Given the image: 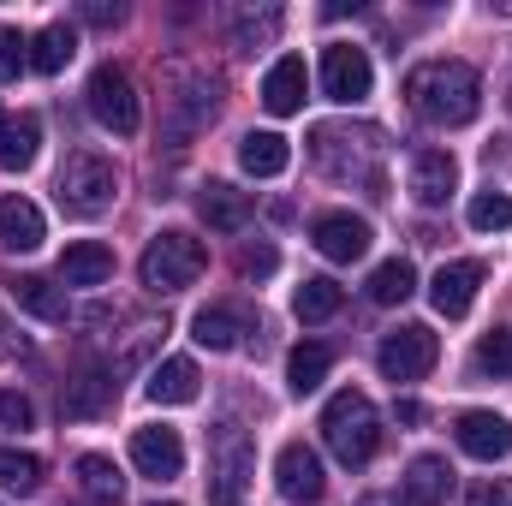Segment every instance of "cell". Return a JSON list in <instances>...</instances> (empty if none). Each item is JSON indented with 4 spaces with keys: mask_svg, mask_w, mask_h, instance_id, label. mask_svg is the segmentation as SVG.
<instances>
[{
    "mask_svg": "<svg viewBox=\"0 0 512 506\" xmlns=\"http://www.w3.org/2000/svg\"><path fill=\"white\" fill-rule=\"evenodd\" d=\"M322 441H328V453H334L346 471L370 465V459H376V447H382V417H376L370 393H358V387L334 393V399H328V411H322Z\"/></svg>",
    "mask_w": 512,
    "mask_h": 506,
    "instance_id": "cell-2",
    "label": "cell"
},
{
    "mask_svg": "<svg viewBox=\"0 0 512 506\" xmlns=\"http://www.w3.org/2000/svg\"><path fill=\"white\" fill-rule=\"evenodd\" d=\"M393 417H399V423H423V405H417V399H399V411H393Z\"/></svg>",
    "mask_w": 512,
    "mask_h": 506,
    "instance_id": "cell-42",
    "label": "cell"
},
{
    "mask_svg": "<svg viewBox=\"0 0 512 506\" xmlns=\"http://www.w3.org/2000/svg\"><path fill=\"white\" fill-rule=\"evenodd\" d=\"M447 495H453V465L435 459V453L411 459V471H405V501L411 506H441Z\"/></svg>",
    "mask_w": 512,
    "mask_h": 506,
    "instance_id": "cell-26",
    "label": "cell"
},
{
    "mask_svg": "<svg viewBox=\"0 0 512 506\" xmlns=\"http://www.w3.org/2000/svg\"><path fill=\"white\" fill-rule=\"evenodd\" d=\"M411 292H417V268L405 256H393V262H382L370 274V304H405Z\"/></svg>",
    "mask_w": 512,
    "mask_h": 506,
    "instance_id": "cell-32",
    "label": "cell"
},
{
    "mask_svg": "<svg viewBox=\"0 0 512 506\" xmlns=\"http://www.w3.org/2000/svg\"><path fill=\"white\" fill-rule=\"evenodd\" d=\"M304 90H310L304 60H298V54H280V60L268 66V78H262V108L286 120V114H298V108H304Z\"/></svg>",
    "mask_w": 512,
    "mask_h": 506,
    "instance_id": "cell-17",
    "label": "cell"
},
{
    "mask_svg": "<svg viewBox=\"0 0 512 506\" xmlns=\"http://www.w3.org/2000/svg\"><path fill=\"white\" fill-rule=\"evenodd\" d=\"M453 435H459V447H465L471 459H483V465H495V459L512 453V423L501 411H465Z\"/></svg>",
    "mask_w": 512,
    "mask_h": 506,
    "instance_id": "cell-14",
    "label": "cell"
},
{
    "mask_svg": "<svg viewBox=\"0 0 512 506\" xmlns=\"http://www.w3.org/2000/svg\"><path fill=\"white\" fill-rule=\"evenodd\" d=\"M340 298H346V292L316 274V280H304V286L292 292V316H298V322H328V316L340 310Z\"/></svg>",
    "mask_w": 512,
    "mask_h": 506,
    "instance_id": "cell-31",
    "label": "cell"
},
{
    "mask_svg": "<svg viewBox=\"0 0 512 506\" xmlns=\"http://www.w3.org/2000/svg\"><path fill=\"white\" fill-rule=\"evenodd\" d=\"M36 149H42L36 114H6V108H0V167H6V173H24V167L36 161Z\"/></svg>",
    "mask_w": 512,
    "mask_h": 506,
    "instance_id": "cell-24",
    "label": "cell"
},
{
    "mask_svg": "<svg viewBox=\"0 0 512 506\" xmlns=\"http://www.w3.org/2000/svg\"><path fill=\"white\" fill-rule=\"evenodd\" d=\"M274 262H280V256H274V245H251V251L239 256V268H245L251 280H262V274H274Z\"/></svg>",
    "mask_w": 512,
    "mask_h": 506,
    "instance_id": "cell-40",
    "label": "cell"
},
{
    "mask_svg": "<svg viewBox=\"0 0 512 506\" xmlns=\"http://www.w3.org/2000/svg\"><path fill=\"white\" fill-rule=\"evenodd\" d=\"M167 108H173L167 137H173V143H185L197 126H209V120H215V90H209L203 78H179V84H173V96H167Z\"/></svg>",
    "mask_w": 512,
    "mask_h": 506,
    "instance_id": "cell-16",
    "label": "cell"
},
{
    "mask_svg": "<svg viewBox=\"0 0 512 506\" xmlns=\"http://www.w3.org/2000/svg\"><path fill=\"white\" fill-rule=\"evenodd\" d=\"M245 334H256V322L245 316V310H233V304H209V310L191 316V340L209 346V352H233Z\"/></svg>",
    "mask_w": 512,
    "mask_h": 506,
    "instance_id": "cell-18",
    "label": "cell"
},
{
    "mask_svg": "<svg viewBox=\"0 0 512 506\" xmlns=\"http://www.w3.org/2000/svg\"><path fill=\"white\" fill-rule=\"evenodd\" d=\"M90 114H96V126H108L114 137H131V131L143 126V108H137V90H131V78L108 60V66H96L90 72Z\"/></svg>",
    "mask_w": 512,
    "mask_h": 506,
    "instance_id": "cell-7",
    "label": "cell"
},
{
    "mask_svg": "<svg viewBox=\"0 0 512 506\" xmlns=\"http://www.w3.org/2000/svg\"><path fill=\"white\" fill-rule=\"evenodd\" d=\"M453 185H459V161L447 149H417L411 155V197L423 209H441L453 197Z\"/></svg>",
    "mask_w": 512,
    "mask_h": 506,
    "instance_id": "cell-15",
    "label": "cell"
},
{
    "mask_svg": "<svg viewBox=\"0 0 512 506\" xmlns=\"http://www.w3.org/2000/svg\"><path fill=\"white\" fill-rule=\"evenodd\" d=\"M197 215H203L215 233H239V227L251 221V191H239V185H227V179H209V185L197 191Z\"/></svg>",
    "mask_w": 512,
    "mask_h": 506,
    "instance_id": "cell-19",
    "label": "cell"
},
{
    "mask_svg": "<svg viewBox=\"0 0 512 506\" xmlns=\"http://www.w3.org/2000/svg\"><path fill=\"white\" fill-rule=\"evenodd\" d=\"M370 84H376V72H370V54H364L358 42H334V48L322 54V96H328V102L352 108V102L370 96Z\"/></svg>",
    "mask_w": 512,
    "mask_h": 506,
    "instance_id": "cell-9",
    "label": "cell"
},
{
    "mask_svg": "<svg viewBox=\"0 0 512 506\" xmlns=\"http://www.w3.org/2000/svg\"><path fill=\"white\" fill-rule=\"evenodd\" d=\"M6 298H12L24 316H36V322H66V316H72L66 292H60L54 280H42V274H12V280H6Z\"/></svg>",
    "mask_w": 512,
    "mask_h": 506,
    "instance_id": "cell-20",
    "label": "cell"
},
{
    "mask_svg": "<svg viewBox=\"0 0 512 506\" xmlns=\"http://www.w3.org/2000/svg\"><path fill=\"white\" fill-rule=\"evenodd\" d=\"M274 483H280V495H286L292 506L322 501V459H316L304 441H286L280 459H274Z\"/></svg>",
    "mask_w": 512,
    "mask_h": 506,
    "instance_id": "cell-11",
    "label": "cell"
},
{
    "mask_svg": "<svg viewBox=\"0 0 512 506\" xmlns=\"http://www.w3.org/2000/svg\"><path fill=\"white\" fill-rule=\"evenodd\" d=\"M0 334H6V322H0ZM0 352H6V340H0Z\"/></svg>",
    "mask_w": 512,
    "mask_h": 506,
    "instance_id": "cell-44",
    "label": "cell"
},
{
    "mask_svg": "<svg viewBox=\"0 0 512 506\" xmlns=\"http://www.w3.org/2000/svg\"><path fill=\"white\" fill-rule=\"evenodd\" d=\"M435 358H441V340H435V328H423V322H405V328H393L382 340V352H376V364H382L387 381H417L435 370Z\"/></svg>",
    "mask_w": 512,
    "mask_h": 506,
    "instance_id": "cell-8",
    "label": "cell"
},
{
    "mask_svg": "<svg viewBox=\"0 0 512 506\" xmlns=\"http://www.w3.org/2000/svg\"><path fill=\"white\" fill-rule=\"evenodd\" d=\"M84 24H120V6H108V0H90V6H84Z\"/></svg>",
    "mask_w": 512,
    "mask_h": 506,
    "instance_id": "cell-41",
    "label": "cell"
},
{
    "mask_svg": "<svg viewBox=\"0 0 512 506\" xmlns=\"http://www.w3.org/2000/svg\"><path fill=\"white\" fill-rule=\"evenodd\" d=\"M465 221H471L477 233H507L512 227V197L507 191H477L471 209H465Z\"/></svg>",
    "mask_w": 512,
    "mask_h": 506,
    "instance_id": "cell-34",
    "label": "cell"
},
{
    "mask_svg": "<svg viewBox=\"0 0 512 506\" xmlns=\"http://www.w3.org/2000/svg\"><path fill=\"white\" fill-rule=\"evenodd\" d=\"M108 399H114V376H108L102 364H78V381L66 387L60 411H66V417H102Z\"/></svg>",
    "mask_w": 512,
    "mask_h": 506,
    "instance_id": "cell-25",
    "label": "cell"
},
{
    "mask_svg": "<svg viewBox=\"0 0 512 506\" xmlns=\"http://www.w3.org/2000/svg\"><path fill=\"white\" fill-rule=\"evenodd\" d=\"M143 393L155 399V405H191L197 393H203V376H197V364L191 358H161L149 381H143Z\"/></svg>",
    "mask_w": 512,
    "mask_h": 506,
    "instance_id": "cell-21",
    "label": "cell"
},
{
    "mask_svg": "<svg viewBox=\"0 0 512 506\" xmlns=\"http://www.w3.org/2000/svg\"><path fill=\"white\" fill-rule=\"evenodd\" d=\"M24 66H30V42H24L12 24H0V84H12Z\"/></svg>",
    "mask_w": 512,
    "mask_h": 506,
    "instance_id": "cell-36",
    "label": "cell"
},
{
    "mask_svg": "<svg viewBox=\"0 0 512 506\" xmlns=\"http://www.w3.org/2000/svg\"><path fill=\"white\" fill-rule=\"evenodd\" d=\"M42 239H48L42 209H36L30 197H6V203H0V245H6V251H36Z\"/></svg>",
    "mask_w": 512,
    "mask_h": 506,
    "instance_id": "cell-23",
    "label": "cell"
},
{
    "mask_svg": "<svg viewBox=\"0 0 512 506\" xmlns=\"http://www.w3.org/2000/svg\"><path fill=\"white\" fill-rule=\"evenodd\" d=\"M72 54H78V30H72V24H42V30L30 36V72H42V78L66 72Z\"/></svg>",
    "mask_w": 512,
    "mask_h": 506,
    "instance_id": "cell-27",
    "label": "cell"
},
{
    "mask_svg": "<svg viewBox=\"0 0 512 506\" xmlns=\"http://www.w3.org/2000/svg\"><path fill=\"white\" fill-rule=\"evenodd\" d=\"M78 489H84L96 506H120L126 501V477H120V465L102 459V453H84V459H78Z\"/></svg>",
    "mask_w": 512,
    "mask_h": 506,
    "instance_id": "cell-30",
    "label": "cell"
},
{
    "mask_svg": "<svg viewBox=\"0 0 512 506\" xmlns=\"http://www.w3.org/2000/svg\"><path fill=\"white\" fill-rule=\"evenodd\" d=\"M256 471V447L245 441V429L239 423H221L215 429V441H209V501L215 506H239L245 501V483H251Z\"/></svg>",
    "mask_w": 512,
    "mask_h": 506,
    "instance_id": "cell-5",
    "label": "cell"
},
{
    "mask_svg": "<svg viewBox=\"0 0 512 506\" xmlns=\"http://www.w3.org/2000/svg\"><path fill=\"white\" fill-rule=\"evenodd\" d=\"M358 506H399V501H387V495H364Z\"/></svg>",
    "mask_w": 512,
    "mask_h": 506,
    "instance_id": "cell-43",
    "label": "cell"
},
{
    "mask_svg": "<svg viewBox=\"0 0 512 506\" xmlns=\"http://www.w3.org/2000/svg\"><path fill=\"white\" fill-rule=\"evenodd\" d=\"M405 102H411V114L417 120H429V126H471L477 114H483V78H477V66H465V60H423L411 78H405Z\"/></svg>",
    "mask_w": 512,
    "mask_h": 506,
    "instance_id": "cell-1",
    "label": "cell"
},
{
    "mask_svg": "<svg viewBox=\"0 0 512 506\" xmlns=\"http://www.w3.org/2000/svg\"><path fill=\"white\" fill-rule=\"evenodd\" d=\"M477 370H483V376H512V334L507 328L483 334V346H477Z\"/></svg>",
    "mask_w": 512,
    "mask_h": 506,
    "instance_id": "cell-35",
    "label": "cell"
},
{
    "mask_svg": "<svg viewBox=\"0 0 512 506\" xmlns=\"http://www.w3.org/2000/svg\"><path fill=\"white\" fill-rule=\"evenodd\" d=\"M477 286H483V262H441L435 280H429V304H435L447 322H459V316L477 304Z\"/></svg>",
    "mask_w": 512,
    "mask_h": 506,
    "instance_id": "cell-12",
    "label": "cell"
},
{
    "mask_svg": "<svg viewBox=\"0 0 512 506\" xmlns=\"http://www.w3.org/2000/svg\"><path fill=\"white\" fill-rule=\"evenodd\" d=\"M114 280V251L84 239V245H66L60 251V286H108Z\"/></svg>",
    "mask_w": 512,
    "mask_h": 506,
    "instance_id": "cell-22",
    "label": "cell"
},
{
    "mask_svg": "<svg viewBox=\"0 0 512 506\" xmlns=\"http://www.w3.org/2000/svg\"><path fill=\"white\" fill-rule=\"evenodd\" d=\"M310 155L322 173L334 179H352V173H370V161L382 155V131H340V126H316L310 131Z\"/></svg>",
    "mask_w": 512,
    "mask_h": 506,
    "instance_id": "cell-6",
    "label": "cell"
},
{
    "mask_svg": "<svg viewBox=\"0 0 512 506\" xmlns=\"http://www.w3.org/2000/svg\"><path fill=\"white\" fill-rule=\"evenodd\" d=\"M203 268H209V245L191 239V233H155L143 262H137V274H143L149 292H185Z\"/></svg>",
    "mask_w": 512,
    "mask_h": 506,
    "instance_id": "cell-4",
    "label": "cell"
},
{
    "mask_svg": "<svg viewBox=\"0 0 512 506\" xmlns=\"http://www.w3.org/2000/svg\"><path fill=\"white\" fill-rule=\"evenodd\" d=\"M310 239H316V251L328 256V262H358V256H370V221H358V215H346V209H334V215H322L316 227H310Z\"/></svg>",
    "mask_w": 512,
    "mask_h": 506,
    "instance_id": "cell-13",
    "label": "cell"
},
{
    "mask_svg": "<svg viewBox=\"0 0 512 506\" xmlns=\"http://www.w3.org/2000/svg\"><path fill=\"white\" fill-rule=\"evenodd\" d=\"M54 191H60V209L66 215H102L108 203H114V191H120V179H114V161L108 155H96V149H72L66 161H60V179H54Z\"/></svg>",
    "mask_w": 512,
    "mask_h": 506,
    "instance_id": "cell-3",
    "label": "cell"
},
{
    "mask_svg": "<svg viewBox=\"0 0 512 506\" xmlns=\"http://www.w3.org/2000/svg\"><path fill=\"white\" fill-rule=\"evenodd\" d=\"M465 506H512V483L507 477H483V483H471Z\"/></svg>",
    "mask_w": 512,
    "mask_h": 506,
    "instance_id": "cell-38",
    "label": "cell"
},
{
    "mask_svg": "<svg viewBox=\"0 0 512 506\" xmlns=\"http://www.w3.org/2000/svg\"><path fill=\"white\" fill-rule=\"evenodd\" d=\"M274 24H280V12H262V18H239V48H251L262 36H274Z\"/></svg>",
    "mask_w": 512,
    "mask_h": 506,
    "instance_id": "cell-39",
    "label": "cell"
},
{
    "mask_svg": "<svg viewBox=\"0 0 512 506\" xmlns=\"http://www.w3.org/2000/svg\"><path fill=\"white\" fill-rule=\"evenodd\" d=\"M334 370V352L322 346V340H304V346H292V358H286V387L304 399V393H316L322 381Z\"/></svg>",
    "mask_w": 512,
    "mask_h": 506,
    "instance_id": "cell-29",
    "label": "cell"
},
{
    "mask_svg": "<svg viewBox=\"0 0 512 506\" xmlns=\"http://www.w3.org/2000/svg\"><path fill=\"white\" fill-rule=\"evenodd\" d=\"M0 489L6 495H36L42 489V459L18 453V447H0Z\"/></svg>",
    "mask_w": 512,
    "mask_h": 506,
    "instance_id": "cell-33",
    "label": "cell"
},
{
    "mask_svg": "<svg viewBox=\"0 0 512 506\" xmlns=\"http://www.w3.org/2000/svg\"><path fill=\"white\" fill-rule=\"evenodd\" d=\"M131 465H137L143 477H155V483H173V477L185 471V441H179V429H167V423L137 429V435H131Z\"/></svg>",
    "mask_w": 512,
    "mask_h": 506,
    "instance_id": "cell-10",
    "label": "cell"
},
{
    "mask_svg": "<svg viewBox=\"0 0 512 506\" xmlns=\"http://www.w3.org/2000/svg\"><path fill=\"white\" fill-rule=\"evenodd\" d=\"M30 417H36V411H30V399H24L18 387H0V429H6V435H18V429H30Z\"/></svg>",
    "mask_w": 512,
    "mask_h": 506,
    "instance_id": "cell-37",
    "label": "cell"
},
{
    "mask_svg": "<svg viewBox=\"0 0 512 506\" xmlns=\"http://www.w3.org/2000/svg\"><path fill=\"white\" fill-rule=\"evenodd\" d=\"M155 506H173V501H155Z\"/></svg>",
    "mask_w": 512,
    "mask_h": 506,
    "instance_id": "cell-45",
    "label": "cell"
},
{
    "mask_svg": "<svg viewBox=\"0 0 512 506\" xmlns=\"http://www.w3.org/2000/svg\"><path fill=\"white\" fill-rule=\"evenodd\" d=\"M286 161H292V149H286V137H280V131H251V137L239 143V167L256 173V179H280V173H286Z\"/></svg>",
    "mask_w": 512,
    "mask_h": 506,
    "instance_id": "cell-28",
    "label": "cell"
}]
</instances>
